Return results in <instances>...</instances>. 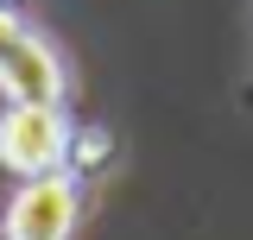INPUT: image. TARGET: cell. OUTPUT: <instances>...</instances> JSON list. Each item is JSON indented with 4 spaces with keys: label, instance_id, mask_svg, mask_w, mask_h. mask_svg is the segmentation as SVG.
Masks as SVG:
<instances>
[{
    "label": "cell",
    "instance_id": "obj_1",
    "mask_svg": "<svg viewBox=\"0 0 253 240\" xmlns=\"http://www.w3.org/2000/svg\"><path fill=\"white\" fill-rule=\"evenodd\" d=\"M70 139L76 126L63 120V108H19L6 101L0 114V164L19 171V177H51L70 164Z\"/></svg>",
    "mask_w": 253,
    "mask_h": 240
},
{
    "label": "cell",
    "instance_id": "obj_2",
    "mask_svg": "<svg viewBox=\"0 0 253 240\" xmlns=\"http://www.w3.org/2000/svg\"><path fill=\"white\" fill-rule=\"evenodd\" d=\"M76 215H83V183L70 171L26 177L19 196L6 202V240H70Z\"/></svg>",
    "mask_w": 253,
    "mask_h": 240
},
{
    "label": "cell",
    "instance_id": "obj_3",
    "mask_svg": "<svg viewBox=\"0 0 253 240\" xmlns=\"http://www.w3.org/2000/svg\"><path fill=\"white\" fill-rule=\"evenodd\" d=\"M0 95L19 101V108H63V95H70L63 57H57L32 26L19 32V38L6 44V57H0Z\"/></svg>",
    "mask_w": 253,
    "mask_h": 240
}]
</instances>
